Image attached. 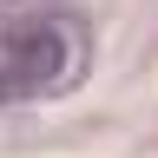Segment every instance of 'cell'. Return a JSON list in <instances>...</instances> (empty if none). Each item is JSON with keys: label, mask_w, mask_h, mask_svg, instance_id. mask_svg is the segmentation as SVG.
<instances>
[{"label": "cell", "mask_w": 158, "mask_h": 158, "mask_svg": "<svg viewBox=\"0 0 158 158\" xmlns=\"http://www.w3.org/2000/svg\"><path fill=\"white\" fill-rule=\"evenodd\" d=\"M7 7H20V0H0V13H7Z\"/></svg>", "instance_id": "cell-2"}, {"label": "cell", "mask_w": 158, "mask_h": 158, "mask_svg": "<svg viewBox=\"0 0 158 158\" xmlns=\"http://www.w3.org/2000/svg\"><path fill=\"white\" fill-rule=\"evenodd\" d=\"M92 73V27L66 7L0 13V106L66 99Z\"/></svg>", "instance_id": "cell-1"}]
</instances>
